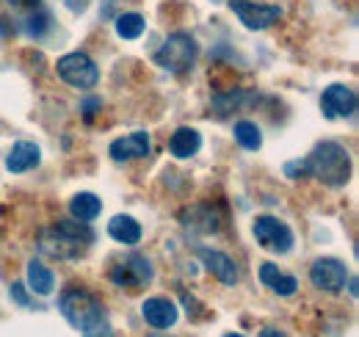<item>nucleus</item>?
<instances>
[{
    "label": "nucleus",
    "instance_id": "obj_1",
    "mask_svg": "<svg viewBox=\"0 0 359 337\" xmlns=\"http://www.w3.org/2000/svg\"><path fill=\"white\" fill-rule=\"evenodd\" d=\"M307 174L329 188H343L351 180V152L340 141H320L304 158Z\"/></svg>",
    "mask_w": 359,
    "mask_h": 337
},
{
    "label": "nucleus",
    "instance_id": "obj_2",
    "mask_svg": "<svg viewBox=\"0 0 359 337\" xmlns=\"http://www.w3.org/2000/svg\"><path fill=\"white\" fill-rule=\"evenodd\" d=\"M94 241V232L86 221H58L55 227L39 232V249L47 257H58V260H75L89 249Z\"/></svg>",
    "mask_w": 359,
    "mask_h": 337
},
{
    "label": "nucleus",
    "instance_id": "obj_3",
    "mask_svg": "<svg viewBox=\"0 0 359 337\" xmlns=\"http://www.w3.org/2000/svg\"><path fill=\"white\" fill-rule=\"evenodd\" d=\"M58 310L67 318V324L75 326L78 332H86V329L105 321L102 301L89 291H83V288H67L58 298Z\"/></svg>",
    "mask_w": 359,
    "mask_h": 337
},
{
    "label": "nucleus",
    "instance_id": "obj_4",
    "mask_svg": "<svg viewBox=\"0 0 359 337\" xmlns=\"http://www.w3.org/2000/svg\"><path fill=\"white\" fill-rule=\"evenodd\" d=\"M196 55H199L196 39L191 34H185V31H177V34H169V39L161 44V50L155 53V64L169 70V72H175V75H182V72H188L194 67Z\"/></svg>",
    "mask_w": 359,
    "mask_h": 337
},
{
    "label": "nucleus",
    "instance_id": "obj_5",
    "mask_svg": "<svg viewBox=\"0 0 359 337\" xmlns=\"http://www.w3.org/2000/svg\"><path fill=\"white\" fill-rule=\"evenodd\" d=\"M55 72H58V78L64 84L83 88V91L94 88L97 81H100V70H97V64L91 61L86 53H67V55H61L58 64H55Z\"/></svg>",
    "mask_w": 359,
    "mask_h": 337
},
{
    "label": "nucleus",
    "instance_id": "obj_6",
    "mask_svg": "<svg viewBox=\"0 0 359 337\" xmlns=\"http://www.w3.org/2000/svg\"><path fill=\"white\" fill-rule=\"evenodd\" d=\"M252 232H255L257 244L273 254H287L293 249V241H296L293 230L285 221H279L276 216H257L252 224Z\"/></svg>",
    "mask_w": 359,
    "mask_h": 337
},
{
    "label": "nucleus",
    "instance_id": "obj_7",
    "mask_svg": "<svg viewBox=\"0 0 359 337\" xmlns=\"http://www.w3.org/2000/svg\"><path fill=\"white\" fill-rule=\"evenodd\" d=\"M111 282L116 288H128V291H141L144 285L152 282V265L147 257L141 254H130L125 260H119L111 268Z\"/></svg>",
    "mask_w": 359,
    "mask_h": 337
},
{
    "label": "nucleus",
    "instance_id": "obj_8",
    "mask_svg": "<svg viewBox=\"0 0 359 337\" xmlns=\"http://www.w3.org/2000/svg\"><path fill=\"white\" fill-rule=\"evenodd\" d=\"M310 282L318 291L340 293L348 282V268H346V263H340L334 257H320L310 265Z\"/></svg>",
    "mask_w": 359,
    "mask_h": 337
},
{
    "label": "nucleus",
    "instance_id": "obj_9",
    "mask_svg": "<svg viewBox=\"0 0 359 337\" xmlns=\"http://www.w3.org/2000/svg\"><path fill=\"white\" fill-rule=\"evenodd\" d=\"M229 8L238 14V20H241L249 31H263V28L273 25V22L282 17V8H279V6L255 3V0H229Z\"/></svg>",
    "mask_w": 359,
    "mask_h": 337
},
{
    "label": "nucleus",
    "instance_id": "obj_10",
    "mask_svg": "<svg viewBox=\"0 0 359 337\" xmlns=\"http://www.w3.org/2000/svg\"><path fill=\"white\" fill-rule=\"evenodd\" d=\"M320 111L326 119H346L357 111V91L346 84H332L320 94Z\"/></svg>",
    "mask_w": 359,
    "mask_h": 337
},
{
    "label": "nucleus",
    "instance_id": "obj_11",
    "mask_svg": "<svg viewBox=\"0 0 359 337\" xmlns=\"http://www.w3.org/2000/svg\"><path fill=\"white\" fill-rule=\"evenodd\" d=\"M141 315H144V321H147L155 332H166V329H172V326L177 324L180 310L172 298H166V296H152V298H147V301L141 304Z\"/></svg>",
    "mask_w": 359,
    "mask_h": 337
},
{
    "label": "nucleus",
    "instance_id": "obj_12",
    "mask_svg": "<svg viewBox=\"0 0 359 337\" xmlns=\"http://www.w3.org/2000/svg\"><path fill=\"white\" fill-rule=\"evenodd\" d=\"M149 133L147 130H135V133H128L116 141H111L108 147V155L116 161V164H128V161H141L149 155Z\"/></svg>",
    "mask_w": 359,
    "mask_h": 337
},
{
    "label": "nucleus",
    "instance_id": "obj_13",
    "mask_svg": "<svg viewBox=\"0 0 359 337\" xmlns=\"http://www.w3.org/2000/svg\"><path fill=\"white\" fill-rule=\"evenodd\" d=\"M199 260H202V265L222 282V285H235L238 282V268H235V260L229 257V254L219 252V249H199Z\"/></svg>",
    "mask_w": 359,
    "mask_h": 337
},
{
    "label": "nucleus",
    "instance_id": "obj_14",
    "mask_svg": "<svg viewBox=\"0 0 359 337\" xmlns=\"http://www.w3.org/2000/svg\"><path fill=\"white\" fill-rule=\"evenodd\" d=\"M39 161H42V150L34 141H17L6 155V168L11 174H22V171L39 166Z\"/></svg>",
    "mask_w": 359,
    "mask_h": 337
},
{
    "label": "nucleus",
    "instance_id": "obj_15",
    "mask_svg": "<svg viewBox=\"0 0 359 337\" xmlns=\"http://www.w3.org/2000/svg\"><path fill=\"white\" fill-rule=\"evenodd\" d=\"M199 147H202V136H199V130H194V127H177L175 133H172V138H169V152L180 158V161H188V158H194L196 152H199Z\"/></svg>",
    "mask_w": 359,
    "mask_h": 337
},
{
    "label": "nucleus",
    "instance_id": "obj_16",
    "mask_svg": "<svg viewBox=\"0 0 359 337\" xmlns=\"http://www.w3.org/2000/svg\"><path fill=\"white\" fill-rule=\"evenodd\" d=\"M108 235L116 241V244H125V246H135L141 241V224L135 221L133 216H114L108 221Z\"/></svg>",
    "mask_w": 359,
    "mask_h": 337
},
{
    "label": "nucleus",
    "instance_id": "obj_17",
    "mask_svg": "<svg viewBox=\"0 0 359 337\" xmlns=\"http://www.w3.org/2000/svg\"><path fill=\"white\" fill-rule=\"evenodd\" d=\"M28 291L36 296H50L55 291V277H53V271L47 268L45 263H39V260H31L28 263Z\"/></svg>",
    "mask_w": 359,
    "mask_h": 337
},
{
    "label": "nucleus",
    "instance_id": "obj_18",
    "mask_svg": "<svg viewBox=\"0 0 359 337\" xmlns=\"http://www.w3.org/2000/svg\"><path fill=\"white\" fill-rule=\"evenodd\" d=\"M69 213H72V218H78V221H94L100 213H102V202H100V197L97 194H89V191H81V194H75L72 199H69Z\"/></svg>",
    "mask_w": 359,
    "mask_h": 337
},
{
    "label": "nucleus",
    "instance_id": "obj_19",
    "mask_svg": "<svg viewBox=\"0 0 359 337\" xmlns=\"http://www.w3.org/2000/svg\"><path fill=\"white\" fill-rule=\"evenodd\" d=\"M235 141H238L243 150L255 152V150L263 147V133H260V127L255 125V122L241 119V122H235Z\"/></svg>",
    "mask_w": 359,
    "mask_h": 337
},
{
    "label": "nucleus",
    "instance_id": "obj_20",
    "mask_svg": "<svg viewBox=\"0 0 359 337\" xmlns=\"http://www.w3.org/2000/svg\"><path fill=\"white\" fill-rule=\"evenodd\" d=\"M144 28H147V22H144V17L135 14V11L116 17V37H119V39H138V37L144 34Z\"/></svg>",
    "mask_w": 359,
    "mask_h": 337
},
{
    "label": "nucleus",
    "instance_id": "obj_21",
    "mask_svg": "<svg viewBox=\"0 0 359 337\" xmlns=\"http://www.w3.org/2000/svg\"><path fill=\"white\" fill-rule=\"evenodd\" d=\"M296 288H299V279L290 277V274H279V279L271 285V291H273L276 296H293L296 293Z\"/></svg>",
    "mask_w": 359,
    "mask_h": 337
},
{
    "label": "nucleus",
    "instance_id": "obj_22",
    "mask_svg": "<svg viewBox=\"0 0 359 337\" xmlns=\"http://www.w3.org/2000/svg\"><path fill=\"white\" fill-rule=\"evenodd\" d=\"M8 293H11V301H17L20 307H31V296L25 293V285H20V282H14Z\"/></svg>",
    "mask_w": 359,
    "mask_h": 337
},
{
    "label": "nucleus",
    "instance_id": "obj_23",
    "mask_svg": "<svg viewBox=\"0 0 359 337\" xmlns=\"http://www.w3.org/2000/svg\"><path fill=\"white\" fill-rule=\"evenodd\" d=\"M83 337H111L114 332H111V326L102 321V324H97V326H91V329H86V332H81Z\"/></svg>",
    "mask_w": 359,
    "mask_h": 337
},
{
    "label": "nucleus",
    "instance_id": "obj_24",
    "mask_svg": "<svg viewBox=\"0 0 359 337\" xmlns=\"http://www.w3.org/2000/svg\"><path fill=\"white\" fill-rule=\"evenodd\" d=\"M285 174H287L290 180H299L302 174H307V168H304V161H296V164H287V166H285Z\"/></svg>",
    "mask_w": 359,
    "mask_h": 337
},
{
    "label": "nucleus",
    "instance_id": "obj_25",
    "mask_svg": "<svg viewBox=\"0 0 359 337\" xmlns=\"http://www.w3.org/2000/svg\"><path fill=\"white\" fill-rule=\"evenodd\" d=\"M94 108H100V100H89L86 105H83V117L91 119V114H94Z\"/></svg>",
    "mask_w": 359,
    "mask_h": 337
},
{
    "label": "nucleus",
    "instance_id": "obj_26",
    "mask_svg": "<svg viewBox=\"0 0 359 337\" xmlns=\"http://www.w3.org/2000/svg\"><path fill=\"white\" fill-rule=\"evenodd\" d=\"M260 337H285V332H279L276 326H266V329L260 332Z\"/></svg>",
    "mask_w": 359,
    "mask_h": 337
},
{
    "label": "nucleus",
    "instance_id": "obj_27",
    "mask_svg": "<svg viewBox=\"0 0 359 337\" xmlns=\"http://www.w3.org/2000/svg\"><path fill=\"white\" fill-rule=\"evenodd\" d=\"M149 337H169V335H163V332H152Z\"/></svg>",
    "mask_w": 359,
    "mask_h": 337
},
{
    "label": "nucleus",
    "instance_id": "obj_28",
    "mask_svg": "<svg viewBox=\"0 0 359 337\" xmlns=\"http://www.w3.org/2000/svg\"><path fill=\"white\" fill-rule=\"evenodd\" d=\"M224 337H243V335H238V332H226Z\"/></svg>",
    "mask_w": 359,
    "mask_h": 337
}]
</instances>
